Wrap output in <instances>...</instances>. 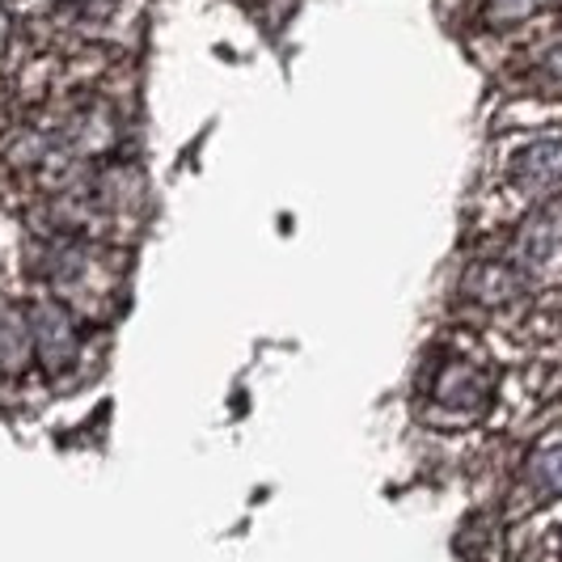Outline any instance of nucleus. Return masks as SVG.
<instances>
[{"mask_svg":"<svg viewBox=\"0 0 562 562\" xmlns=\"http://www.w3.org/2000/svg\"><path fill=\"white\" fill-rule=\"evenodd\" d=\"M507 187L525 203H554L562 199V136H537L520 144L504 169Z\"/></svg>","mask_w":562,"mask_h":562,"instance_id":"1","label":"nucleus"},{"mask_svg":"<svg viewBox=\"0 0 562 562\" xmlns=\"http://www.w3.org/2000/svg\"><path fill=\"white\" fill-rule=\"evenodd\" d=\"M26 322H30V342H34V360L47 368V372H68V368L77 364L81 335H77L72 313L64 310V301H56V296L30 301Z\"/></svg>","mask_w":562,"mask_h":562,"instance_id":"2","label":"nucleus"},{"mask_svg":"<svg viewBox=\"0 0 562 562\" xmlns=\"http://www.w3.org/2000/svg\"><path fill=\"white\" fill-rule=\"evenodd\" d=\"M562 254V199L554 203H537L533 212L516 225V237H512V262L520 271L537 276L541 267H550Z\"/></svg>","mask_w":562,"mask_h":562,"instance_id":"3","label":"nucleus"},{"mask_svg":"<svg viewBox=\"0 0 562 562\" xmlns=\"http://www.w3.org/2000/svg\"><path fill=\"white\" fill-rule=\"evenodd\" d=\"M436 402L445 411H461V419H479L482 411H491V402H495V376L482 364L452 360L436 376Z\"/></svg>","mask_w":562,"mask_h":562,"instance_id":"4","label":"nucleus"},{"mask_svg":"<svg viewBox=\"0 0 562 562\" xmlns=\"http://www.w3.org/2000/svg\"><path fill=\"white\" fill-rule=\"evenodd\" d=\"M533 288V276L520 271L512 258L507 262H474L465 271V296L482 310H507L516 301H525Z\"/></svg>","mask_w":562,"mask_h":562,"instance_id":"5","label":"nucleus"},{"mask_svg":"<svg viewBox=\"0 0 562 562\" xmlns=\"http://www.w3.org/2000/svg\"><path fill=\"white\" fill-rule=\"evenodd\" d=\"M520 491L533 504H554L562 499V445L529 452V461L520 465Z\"/></svg>","mask_w":562,"mask_h":562,"instance_id":"6","label":"nucleus"},{"mask_svg":"<svg viewBox=\"0 0 562 562\" xmlns=\"http://www.w3.org/2000/svg\"><path fill=\"white\" fill-rule=\"evenodd\" d=\"M34 356V342H30V322L26 310H9L0 305V368L4 372H22Z\"/></svg>","mask_w":562,"mask_h":562,"instance_id":"7","label":"nucleus"},{"mask_svg":"<svg viewBox=\"0 0 562 562\" xmlns=\"http://www.w3.org/2000/svg\"><path fill=\"white\" fill-rule=\"evenodd\" d=\"M541 68H546V77H550V81H559V85H562V43L554 47V52H546V59H541Z\"/></svg>","mask_w":562,"mask_h":562,"instance_id":"8","label":"nucleus"},{"mask_svg":"<svg viewBox=\"0 0 562 562\" xmlns=\"http://www.w3.org/2000/svg\"><path fill=\"white\" fill-rule=\"evenodd\" d=\"M559 550H562V525H559Z\"/></svg>","mask_w":562,"mask_h":562,"instance_id":"9","label":"nucleus"}]
</instances>
